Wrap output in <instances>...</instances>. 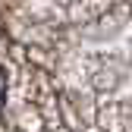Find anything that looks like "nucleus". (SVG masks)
I'll use <instances>...</instances> for the list:
<instances>
[{
    "label": "nucleus",
    "mask_w": 132,
    "mask_h": 132,
    "mask_svg": "<svg viewBox=\"0 0 132 132\" xmlns=\"http://www.w3.org/2000/svg\"><path fill=\"white\" fill-rule=\"evenodd\" d=\"M3 91H6V85H3V72H0V104H3Z\"/></svg>",
    "instance_id": "1"
}]
</instances>
